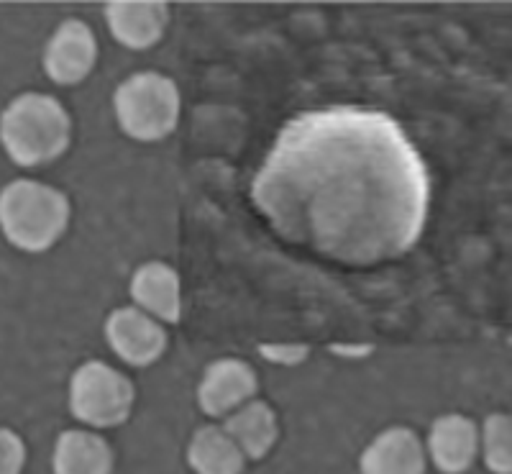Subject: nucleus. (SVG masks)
Segmentation results:
<instances>
[{
	"label": "nucleus",
	"mask_w": 512,
	"mask_h": 474,
	"mask_svg": "<svg viewBox=\"0 0 512 474\" xmlns=\"http://www.w3.org/2000/svg\"><path fill=\"white\" fill-rule=\"evenodd\" d=\"M136 403V390L121 369L90 359L72 372L70 413L93 428H116L128 421Z\"/></svg>",
	"instance_id": "obj_5"
},
{
	"label": "nucleus",
	"mask_w": 512,
	"mask_h": 474,
	"mask_svg": "<svg viewBox=\"0 0 512 474\" xmlns=\"http://www.w3.org/2000/svg\"><path fill=\"white\" fill-rule=\"evenodd\" d=\"M423 439L408 426H392L374 436L372 444L361 451V474H425Z\"/></svg>",
	"instance_id": "obj_12"
},
{
	"label": "nucleus",
	"mask_w": 512,
	"mask_h": 474,
	"mask_svg": "<svg viewBox=\"0 0 512 474\" xmlns=\"http://www.w3.org/2000/svg\"><path fill=\"white\" fill-rule=\"evenodd\" d=\"M26 464V444L24 439L11 431V428L0 426V474H21Z\"/></svg>",
	"instance_id": "obj_17"
},
{
	"label": "nucleus",
	"mask_w": 512,
	"mask_h": 474,
	"mask_svg": "<svg viewBox=\"0 0 512 474\" xmlns=\"http://www.w3.org/2000/svg\"><path fill=\"white\" fill-rule=\"evenodd\" d=\"M264 359L274 364H285V367H292V364H300L308 359L310 349L305 344H262L259 346Z\"/></svg>",
	"instance_id": "obj_18"
},
{
	"label": "nucleus",
	"mask_w": 512,
	"mask_h": 474,
	"mask_svg": "<svg viewBox=\"0 0 512 474\" xmlns=\"http://www.w3.org/2000/svg\"><path fill=\"white\" fill-rule=\"evenodd\" d=\"M72 118L47 93H21L0 113V144L18 167H44L70 149Z\"/></svg>",
	"instance_id": "obj_2"
},
{
	"label": "nucleus",
	"mask_w": 512,
	"mask_h": 474,
	"mask_svg": "<svg viewBox=\"0 0 512 474\" xmlns=\"http://www.w3.org/2000/svg\"><path fill=\"white\" fill-rule=\"evenodd\" d=\"M44 72L54 85L70 88L88 80L98 65V39L85 21H64L44 47Z\"/></svg>",
	"instance_id": "obj_7"
},
{
	"label": "nucleus",
	"mask_w": 512,
	"mask_h": 474,
	"mask_svg": "<svg viewBox=\"0 0 512 474\" xmlns=\"http://www.w3.org/2000/svg\"><path fill=\"white\" fill-rule=\"evenodd\" d=\"M111 444L88 428H72L59 434L52 454L54 474H113Z\"/></svg>",
	"instance_id": "obj_14"
},
{
	"label": "nucleus",
	"mask_w": 512,
	"mask_h": 474,
	"mask_svg": "<svg viewBox=\"0 0 512 474\" xmlns=\"http://www.w3.org/2000/svg\"><path fill=\"white\" fill-rule=\"evenodd\" d=\"M259 390V377L244 359L223 357L205 367L198 385V405L205 416L228 418L233 410L251 403Z\"/></svg>",
	"instance_id": "obj_8"
},
{
	"label": "nucleus",
	"mask_w": 512,
	"mask_h": 474,
	"mask_svg": "<svg viewBox=\"0 0 512 474\" xmlns=\"http://www.w3.org/2000/svg\"><path fill=\"white\" fill-rule=\"evenodd\" d=\"M116 121L136 141H162L177 129L182 98L175 80L162 72H136L113 93Z\"/></svg>",
	"instance_id": "obj_4"
},
{
	"label": "nucleus",
	"mask_w": 512,
	"mask_h": 474,
	"mask_svg": "<svg viewBox=\"0 0 512 474\" xmlns=\"http://www.w3.org/2000/svg\"><path fill=\"white\" fill-rule=\"evenodd\" d=\"M479 454L492 474H512V418L489 413L479 428Z\"/></svg>",
	"instance_id": "obj_16"
},
{
	"label": "nucleus",
	"mask_w": 512,
	"mask_h": 474,
	"mask_svg": "<svg viewBox=\"0 0 512 474\" xmlns=\"http://www.w3.org/2000/svg\"><path fill=\"white\" fill-rule=\"evenodd\" d=\"M103 334L111 352L128 367H149L167 352V328L134 305L116 308L105 318Z\"/></svg>",
	"instance_id": "obj_6"
},
{
	"label": "nucleus",
	"mask_w": 512,
	"mask_h": 474,
	"mask_svg": "<svg viewBox=\"0 0 512 474\" xmlns=\"http://www.w3.org/2000/svg\"><path fill=\"white\" fill-rule=\"evenodd\" d=\"M251 198L290 244L328 262L372 267L418 244L431 208V177L392 116L323 108L282 126Z\"/></svg>",
	"instance_id": "obj_1"
},
{
	"label": "nucleus",
	"mask_w": 512,
	"mask_h": 474,
	"mask_svg": "<svg viewBox=\"0 0 512 474\" xmlns=\"http://www.w3.org/2000/svg\"><path fill=\"white\" fill-rule=\"evenodd\" d=\"M223 431L231 436V441L239 446L244 459H264L274 449L280 439V421L272 405L264 400H251L233 410L231 416L223 418Z\"/></svg>",
	"instance_id": "obj_13"
},
{
	"label": "nucleus",
	"mask_w": 512,
	"mask_h": 474,
	"mask_svg": "<svg viewBox=\"0 0 512 474\" xmlns=\"http://www.w3.org/2000/svg\"><path fill=\"white\" fill-rule=\"evenodd\" d=\"M70 200L39 180H13L0 190V231L21 252H49L70 226Z\"/></svg>",
	"instance_id": "obj_3"
},
{
	"label": "nucleus",
	"mask_w": 512,
	"mask_h": 474,
	"mask_svg": "<svg viewBox=\"0 0 512 474\" xmlns=\"http://www.w3.org/2000/svg\"><path fill=\"white\" fill-rule=\"evenodd\" d=\"M187 464L195 474H241L246 459L223 426H203L187 444Z\"/></svg>",
	"instance_id": "obj_15"
},
{
	"label": "nucleus",
	"mask_w": 512,
	"mask_h": 474,
	"mask_svg": "<svg viewBox=\"0 0 512 474\" xmlns=\"http://www.w3.org/2000/svg\"><path fill=\"white\" fill-rule=\"evenodd\" d=\"M134 308L152 316L162 326H172L182 318V280L177 270L164 262H144L128 282Z\"/></svg>",
	"instance_id": "obj_11"
},
{
	"label": "nucleus",
	"mask_w": 512,
	"mask_h": 474,
	"mask_svg": "<svg viewBox=\"0 0 512 474\" xmlns=\"http://www.w3.org/2000/svg\"><path fill=\"white\" fill-rule=\"evenodd\" d=\"M105 24L126 49H152L169 26V6L162 0H113L105 6Z\"/></svg>",
	"instance_id": "obj_10"
},
{
	"label": "nucleus",
	"mask_w": 512,
	"mask_h": 474,
	"mask_svg": "<svg viewBox=\"0 0 512 474\" xmlns=\"http://www.w3.org/2000/svg\"><path fill=\"white\" fill-rule=\"evenodd\" d=\"M425 457L441 474H464L479 457V426L469 416L448 413L428 428Z\"/></svg>",
	"instance_id": "obj_9"
}]
</instances>
